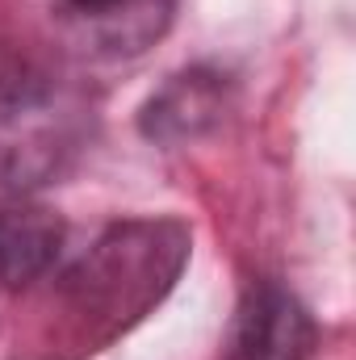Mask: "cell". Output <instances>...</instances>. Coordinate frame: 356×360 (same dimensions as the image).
I'll list each match as a JSON object with an SVG mask.
<instances>
[{
  "label": "cell",
  "mask_w": 356,
  "mask_h": 360,
  "mask_svg": "<svg viewBox=\"0 0 356 360\" xmlns=\"http://www.w3.org/2000/svg\"><path fill=\"white\" fill-rule=\"evenodd\" d=\"M89 109L59 89V80L38 96L0 109V184L13 193L59 180L84 151Z\"/></svg>",
  "instance_id": "obj_2"
},
{
  "label": "cell",
  "mask_w": 356,
  "mask_h": 360,
  "mask_svg": "<svg viewBox=\"0 0 356 360\" xmlns=\"http://www.w3.org/2000/svg\"><path fill=\"white\" fill-rule=\"evenodd\" d=\"M222 113H227V76L210 68H184L143 105L139 126L147 139L177 147V143H193L205 130H214Z\"/></svg>",
  "instance_id": "obj_6"
},
{
  "label": "cell",
  "mask_w": 356,
  "mask_h": 360,
  "mask_svg": "<svg viewBox=\"0 0 356 360\" xmlns=\"http://www.w3.org/2000/svg\"><path fill=\"white\" fill-rule=\"evenodd\" d=\"M63 218L34 197H0V289L17 293L55 269L63 252Z\"/></svg>",
  "instance_id": "obj_5"
},
{
  "label": "cell",
  "mask_w": 356,
  "mask_h": 360,
  "mask_svg": "<svg viewBox=\"0 0 356 360\" xmlns=\"http://www.w3.org/2000/svg\"><path fill=\"white\" fill-rule=\"evenodd\" d=\"M319 327L310 310L276 281H252L231 331V360H310Z\"/></svg>",
  "instance_id": "obj_4"
},
{
  "label": "cell",
  "mask_w": 356,
  "mask_h": 360,
  "mask_svg": "<svg viewBox=\"0 0 356 360\" xmlns=\"http://www.w3.org/2000/svg\"><path fill=\"white\" fill-rule=\"evenodd\" d=\"M51 13L76 51L92 59H134L168 34L177 0H51Z\"/></svg>",
  "instance_id": "obj_3"
},
{
  "label": "cell",
  "mask_w": 356,
  "mask_h": 360,
  "mask_svg": "<svg viewBox=\"0 0 356 360\" xmlns=\"http://www.w3.org/2000/svg\"><path fill=\"white\" fill-rule=\"evenodd\" d=\"M189 260V226L180 218H130L109 226L51 289V352L89 356L134 327L177 285Z\"/></svg>",
  "instance_id": "obj_1"
},
{
  "label": "cell",
  "mask_w": 356,
  "mask_h": 360,
  "mask_svg": "<svg viewBox=\"0 0 356 360\" xmlns=\"http://www.w3.org/2000/svg\"><path fill=\"white\" fill-rule=\"evenodd\" d=\"M51 84H55V76L34 55H25L13 42H0V109L4 105H17L25 96H38V92H46Z\"/></svg>",
  "instance_id": "obj_7"
}]
</instances>
